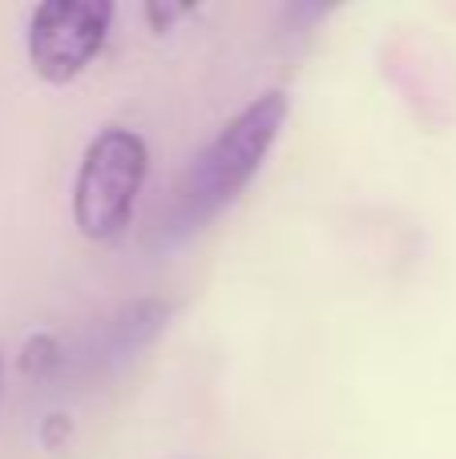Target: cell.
Wrapping results in <instances>:
<instances>
[{
	"instance_id": "1",
	"label": "cell",
	"mask_w": 456,
	"mask_h": 459,
	"mask_svg": "<svg viewBox=\"0 0 456 459\" xmlns=\"http://www.w3.org/2000/svg\"><path fill=\"white\" fill-rule=\"evenodd\" d=\"M287 113L291 101L283 89H271L250 105H242L182 169L174 194H170V206L162 210L158 230H153V246H178L182 238L198 234L210 218L223 214L250 186V178L263 169L267 153L275 150L283 126H287Z\"/></svg>"
},
{
	"instance_id": "2",
	"label": "cell",
	"mask_w": 456,
	"mask_h": 459,
	"mask_svg": "<svg viewBox=\"0 0 456 459\" xmlns=\"http://www.w3.org/2000/svg\"><path fill=\"white\" fill-rule=\"evenodd\" d=\"M150 174L145 137L110 126L85 145V158L73 178V222L85 238L105 242L129 226L137 194Z\"/></svg>"
},
{
	"instance_id": "3",
	"label": "cell",
	"mask_w": 456,
	"mask_h": 459,
	"mask_svg": "<svg viewBox=\"0 0 456 459\" xmlns=\"http://www.w3.org/2000/svg\"><path fill=\"white\" fill-rule=\"evenodd\" d=\"M113 24L110 0H45L29 16V65L48 85H69L105 48Z\"/></svg>"
},
{
	"instance_id": "4",
	"label": "cell",
	"mask_w": 456,
	"mask_h": 459,
	"mask_svg": "<svg viewBox=\"0 0 456 459\" xmlns=\"http://www.w3.org/2000/svg\"><path fill=\"white\" fill-rule=\"evenodd\" d=\"M178 302L170 299H134L121 302L105 318H97L73 347H65V371L61 379L73 387H93L129 367L145 347H153L162 331L170 326Z\"/></svg>"
},
{
	"instance_id": "5",
	"label": "cell",
	"mask_w": 456,
	"mask_h": 459,
	"mask_svg": "<svg viewBox=\"0 0 456 459\" xmlns=\"http://www.w3.org/2000/svg\"><path fill=\"white\" fill-rule=\"evenodd\" d=\"M16 367H21V375L32 383H57L65 371V342L45 331L32 334V339H24Z\"/></svg>"
},
{
	"instance_id": "6",
	"label": "cell",
	"mask_w": 456,
	"mask_h": 459,
	"mask_svg": "<svg viewBox=\"0 0 456 459\" xmlns=\"http://www.w3.org/2000/svg\"><path fill=\"white\" fill-rule=\"evenodd\" d=\"M0 403H4V347H0Z\"/></svg>"
}]
</instances>
